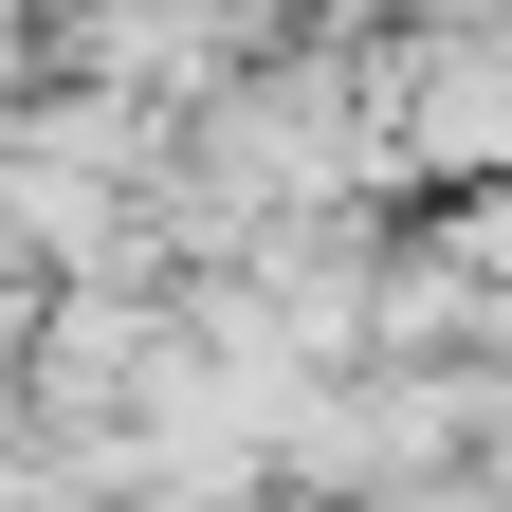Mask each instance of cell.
I'll return each instance as SVG.
<instances>
[{"mask_svg": "<svg viewBox=\"0 0 512 512\" xmlns=\"http://www.w3.org/2000/svg\"><path fill=\"white\" fill-rule=\"evenodd\" d=\"M403 512H512V476H421Z\"/></svg>", "mask_w": 512, "mask_h": 512, "instance_id": "cell-1", "label": "cell"}, {"mask_svg": "<svg viewBox=\"0 0 512 512\" xmlns=\"http://www.w3.org/2000/svg\"><path fill=\"white\" fill-rule=\"evenodd\" d=\"M220 512H348V494H220Z\"/></svg>", "mask_w": 512, "mask_h": 512, "instance_id": "cell-2", "label": "cell"}]
</instances>
